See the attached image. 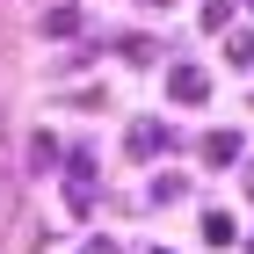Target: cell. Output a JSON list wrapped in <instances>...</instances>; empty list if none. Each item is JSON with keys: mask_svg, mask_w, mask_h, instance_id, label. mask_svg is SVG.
Wrapping results in <instances>:
<instances>
[{"mask_svg": "<svg viewBox=\"0 0 254 254\" xmlns=\"http://www.w3.org/2000/svg\"><path fill=\"white\" fill-rule=\"evenodd\" d=\"M167 95H175L182 109H196V102H211V73H203V65H167Z\"/></svg>", "mask_w": 254, "mask_h": 254, "instance_id": "2", "label": "cell"}, {"mask_svg": "<svg viewBox=\"0 0 254 254\" xmlns=\"http://www.w3.org/2000/svg\"><path fill=\"white\" fill-rule=\"evenodd\" d=\"M145 254H175V247H145Z\"/></svg>", "mask_w": 254, "mask_h": 254, "instance_id": "13", "label": "cell"}, {"mask_svg": "<svg viewBox=\"0 0 254 254\" xmlns=\"http://www.w3.org/2000/svg\"><path fill=\"white\" fill-rule=\"evenodd\" d=\"M240 160V131H211L203 138V167H233Z\"/></svg>", "mask_w": 254, "mask_h": 254, "instance_id": "6", "label": "cell"}, {"mask_svg": "<svg viewBox=\"0 0 254 254\" xmlns=\"http://www.w3.org/2000/svg\"><path fill=\"white\" fill-rule=\"evenodd\" d=\"M65 160V145L51 131H29V145H22V175H44V167H59Z\"/></svg>", "mask_w": 254, "mask_h": 254, "instance_id": "3", "label": "cell"}, {"mask_svg": "<svg viewBox=\"0 0 254 254\" xmlns=\"http://www.w3.org/2000/svg\"><path fill=\"white\" fill-rule=\"evenodd\" d=\"M233 22V0H203V29H225Z\"/></svg>", "mask_w": 254, "mask_h": 254, "instance_id": "11", "label": "cell"}, {"mask_svg": "<svg viewBox=\"0 0 254 254\" xmlns=\"http://www.w3.org/2000/svg\"><path fill=\"white\" fill-rule=\"evenodd\" d=\"M233 240H240L233 211H203V247H233Z\"/></svg>", "mask_w": 254, "mask_h": 254, "instance_id": "7", "label": "cell"}, {"mask_svg": "<svg viewBox=\"0 0 254 254\" xmlns=\"http://www.w3.org/2000/svg\"><path fill=\"white\" fill-rule=\"evenodd\" d=\"M80 254H117V240H87V247H80Z\"/></svg>", "mask_w": 254, "mask_h": 254, "instance_id": "12", "label": "cell"}, {"mask_svg": "<svg viewBox=\"0 0 254 254\" xmlns=\"http://www.w3.org/2000/svg\"><path fill=\"white\" fill-rule=\"evenodd\" d=\"M225 65L254 73V29H233V37H225Z\"/></svg>", "mask_w": 254, "mask_h": 254, "instance_id": "8", "label": "cell"}, {"mask_svg": "<svg viewBox=\"0 0 254 254\" xmlns=\"http://www.w3.org/2000/svg\"><path fill=\"white\" fill-rule=\"evenodd\" d=\"M247 196H254V167H247Z\"/></svg>", "mask_w": 254, "mask_h": 254, "instance_id": "14", "label": "cell"}, {"mask_svg": "<svg viewBox=\"0 0 254 254\" xmlns=\"http://www.w3.org/2000/svg\"><path fill=\"white\" fill-rule=\"evenodd\" d=\"M247 254H254V240H247Z\"/></svg>", "mask_w": 254, "mask_h": 254, "instance_id": "15", "label": "cell"}, {"mask_svg": "<svg viewBox=\"0 0 254 254\" xmlns=\"http://www.w3.org/2000/svg\"><path fill=\"white\" fill-rule=\"evenodd\" d=\"M80 29H87V15H80L73 0H59V7H44V15H37V37H80Z\"/></svg>", "mask_w": 254, "mask_h": 254, "instance_id": "4", "label": "cell"}, {"mask_svg": "<svg viewBox=\"0 0 254 254\" xmlns=\"http://www.w3.org/2000/svg\"><path fill=\"white\" fill-rule=\"evenodd\" d=\"M65 203H73V218H87V211L102 203V182H95V175H65Z\"/></svg>", "mask_w": 254, "mask_h": 254, "instance_id": "5", "label": "cell"}, {"mask_svg": "<svg viewBox=\"0 0 254 254\" xmlns=\"http://www.w3.org/2000/svg\"><path fill=\"white\" fill-rule=\"evenodd\" d=\"M247 7H254V0H247Z\"/></svg>", "mask_w": 254, "mask_h": 254, "instance_id": "16", "label": "cell"}, {"mask_svg": "<svg viewBox=\"0 0 254 254\" xmlns=\"http://www.w3.org/2000/svg\"><path fill=\"white\" fill-rule=\"evenodd\" d=\"M124 59H131V65H153L160 44H153V37H124Z\"/></svg>", "mask_w": 254, "mask_h": 254, "instance_id": "10", "label": "cell"}, {"mask_svg": "<svg viewBox=\"0 0 254 254\" xmlns=\"http://www.w3.org/2000/svg\"><path fill=\"white\" fill-rule=\"evenodd\" d=\"M167 145H175V131H167L160 117H145V124H131V131H124V153H131V160H160Z\"/></svg>", "mask_w": 254, "mask_h": 254, "instance_id": "1", "label": "cell"}, {"mask_svg": "<svg viewBox=\"0 0 254 254\" xmlns=\"http://www.w3.org/2000/svg\"><path fill=\"white\" fill-rule=\"evenodd\" d=\"M15 167H22V160L7 153V131H0V203H15Z\"/></svg>", "mask_w": 254, "mask_h": 254, "instance_id": "9", "label": "cell"}]
</instances>
